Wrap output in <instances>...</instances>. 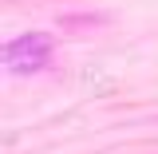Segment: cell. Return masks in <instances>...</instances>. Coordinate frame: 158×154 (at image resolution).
Segmentation results:
<instances>
[{
	"instance_id": "cell-1",
	"label": "cell",
	"mask_w": 158,
	"mask_h": 154,
	"mask_svg": "<svg viewBox=\"0 0 158 154\" xmlns=\"http://www.w3.org/2000/svg\"><path fill=\"white\" fill-rule=\"evenodd\" d=\"M52 56H56L52 32H24L20 40L4 44V63L12 71H40V67L52 63Z\"/></svg>"
}]
</instances>
